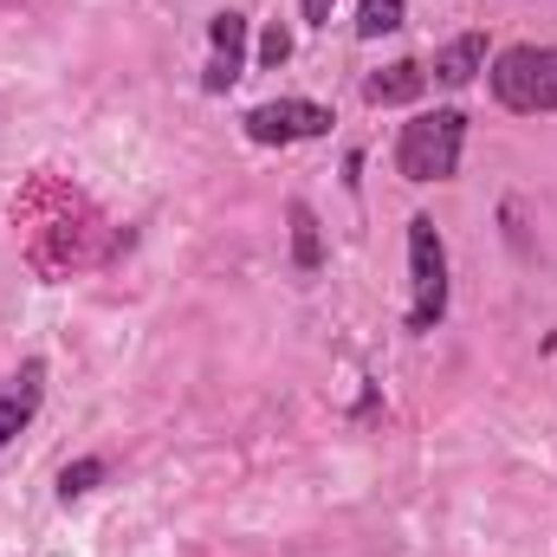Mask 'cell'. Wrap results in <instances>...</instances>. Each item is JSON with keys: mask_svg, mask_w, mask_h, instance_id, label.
I'll list each match as a JSON object with an SVG mask.
<instances>
[{"mask_svg": "<svg viewBox=\"0 0 557 557\" xmlns=\"http://www.w3.org/2000/svg\"><path fill=\"white\" fill-rule=\"evenodd\" d=\"M460 149H467V111H454V104L416 111L396 137V175L403 182H454Z\"/></svg>", "mask_w": 557, "mask_h": 557, "instance_id": "6da1fadb", "label": "cell"}, {"mask_svg": "<svg viewBox=\"0 0 557 557\" xmlns=\"http://www.w3.org/2000/svg\"><path fill=\"white\" fill-rule=\"evenodd\" d=\"M493 98L512 117H545L557 111V46H506L486 72Z\"/></svg>", "mask_w": 557, "mask_h": 557, "instance_id": "7a4b0ae2", "label": "cell"}, {"mask_svg": "<svg viewBox=\"0 0 557 557\" xmlns=\"http://www.w3.org/2000/svg\"><path fill=\"white\" fill-rule=\"evenodd\" d=\"M409 331L428 337L441 318H447V247H441V227L428 214H409Z\"/></svg>", "mask_w": 557, "mask_h": 557, "instance_id": "3957f363", "label": "cell"}, {"mask_svg": "<svg viewBox=\"0 0 557 557\" xmlns=\"http://www.w3.org/2000/svg\"><path fill=\"white\" fill-rule=\"evenodd\" d=\"M247 33H253V20L240 7H221L208 20V65H201V91L208 98H227L247 78Z\"/></svg>", "mask_w": 557, "mask_h": 557, "instance_id": "277c9868", "label": "cell"}, {"mask_svg": "<svg viewBox=\"0 0 557 557\" xmlns=\"http://www.w3.org/2000/svg\"><path fill=\"white\" fill-rule=\"evenodd\" d=\"M331 111L311 104V98H273V104H253L240 117V131L253 143H311V137H331Z\"/></svg>", "mask_w": 557, "mask_h": 557, "instance_id": "5b68a950", "label": "cell"}, {"mask_svg": "<svg viewBox=\"0 0 557 557\" xmlns=\"http://www.w3.org/2000/svg\"><path fill=\"white\" fill-rule=\"evenodd\" d=\"M39 403H46V363H39V357H26V363L0 383V447H7L13 434H26V428H33Z\"/></svg>", "mask_w": 557, "mask_h": 557, "instance_id": "8992f818", "label": "cell"}, {"mask_svg": "<svg viewBox=\"0 0 557 557\" xmlns=\"http://www.w3.org/2000/svg\"><path fill=\"white\" fill-rule=\"evenodd\" d=\"M480 72H486V33H460V39H447V46L434 52V72H428V78H434L441 91H467Z\"/></svg>", "mask_w": 557, "mask_h": 557, "instance_id": "52a82bcc", "label": "cell"}, {"mask_svg": "<svg viewBox=\"0 0 557 557\" xmlns=\"http://www.w3.org/2000/svg\"><path fill=\"white\" fill-rule=\"evenodd\" d=\"M421 91H428V65L421 59H396V65L363 78V104H416Z\"/></svg>", "mask_w": 557, "mask_h": 557, "instance_id": "ba28073f", "label": "cell"}, {"mask_svg": "<svg viewBox=\"0 0 557 557\" xmlns=\"http://www.w3.org/2000/svg\"><path fill=\"white\" fill-rule=\"evenodd\" d=\"M285 221H292V267L298 273H318L324 267V234H318L311 201H285Z\"/></svg>", "mask_w": 557, "mask_h": 557, "instance_id": "9c48e42d", "label": "cell"}, {"mask_svg": "<svg viewBox=\"0 0 557 557\" xmlns=\"http://www.w3.org/2000/svg\"><path fill=\"white\" fill-rule=\"evenodd\" d=\"M409 20V0H357V39H383Z\"/></svg>", "mask_w": 557, "mask_h": 557, "instance_id": "30bf717a", "label": "cell"}, {"mask_svg": "<svg viewBox=\"0 0 557 557\" xmlns=\"http://www.w3.org/2000/svg\"><path fill=\"white\" fill-rule=\"evenodd\" d=\"M104 473H111V467H104L98 454H85V460H72V467H59V499H65V506H72V499H85V493H91V486H98Z\"/></svg>", "mask_w": 557, "mask_h": 557, "instance_id": "8fae6325", "label": "cell"}, {"mask_svg": "<svg viewBox=\"0 0 557 557\" xmlns=\"http://www.w3.org/2000/svg\"><path fill=\"white\" fill-rule=\"evenodd\" d=\"M292 59V33H285V20H273L267 33H260V72H278Z\"/></svg>", "mask_w": 557, "mask_h": 557, "instance_id": "7c38bea8", "label": "cell"}, {"mask_svg": "<svg viewBox=\"0 0 557 557\" xmlns=\"http://www.w3.org/2000/svg\"><path fill=\"white\" fill-rule=\"evenodd\" d=\"M331 7L337 0H305V26H331Z\"/></svg>", "mask_w": 557, "mask_h": 557, "instance_id": "4fadbf2b", "label": "cell"}]
</instances>
